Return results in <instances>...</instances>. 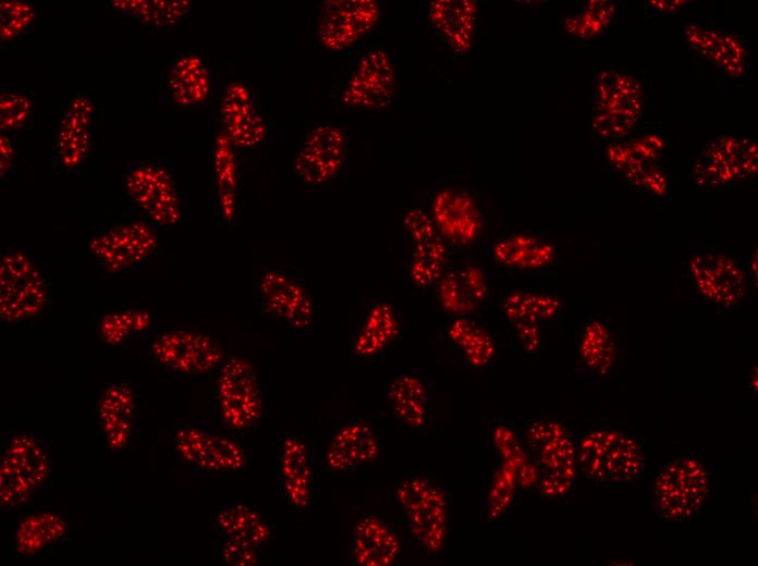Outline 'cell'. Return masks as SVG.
I'll return each mask as SVG.
<instances>
[{
	"instance_id": "1",
	"label": "cell",
	"mask_w": 758,
	"mask_h": 566,
	"mask_svg": "<svg viewBox=\"0 0 758 566\" xmlns=\"http://www.w3.org/2000/svg\"><path fill=\"white\" fill-rule=\"evenodd\" d=\"M577 469L603 485L633 482L644 469L639 441L615 422H591L575 440Z\"/></svg>"
},
{
	"instance_id": "2",
	"label": "cell",
	"mask_w": 758,
	"mask_h": 566,
	"mask_svg": "<svg viewBox=\"0 0 758 566\" xmlns=\"http://www.w3.org/2000/svg\"><path fill=\"white\" fill-rule=\"evenodd\" d=\"M531 464L539 469L538 491L545 499L565 501L577 476L575 440L557 421L531 422L525 433Z\"/></svg>"
},
{
	"instance_id": "3",
	"label": "cell",
	"mask_w": 758,
	"mask_h": 566,
	"mask_svg": "<svg viewBox=\"0 0 758 566\" xmlns=\"http://www.w3.org/2000/svg\"><path fill=\"white\" fill-rule=\"evenodd\" d=\"M395 497L412 538L424 552L438 553L447 538V491L428 477L414 475L399 483Z\"/></svg>"
},
{
	"instance_id": "4",
	"label": "cell",
	"mask_w": 758,
	"mask_h": 566,
	"mask_svg": "<svg viewBox=\"0 0 758 566\" xmlns=\"http://www.w3.org/2000/svg\"><path fill=\"white\" fill-rule=\"evenodd\" d=\"M51 471L46 443L32 434H20L4 443L0 459L1 504L21 506L42 488Z\"/></svg>"
},
{
	"instance_id": "5",
	"label": "cell",
	"mask_w": 758,
	"mask_h": 566,
	"mask_svg": "<svg viewBox=\"0 0 758 566\" xmlns=\"http://www.w3.org/2000/svg\"><path fill=\"white\" fill-rule=\"evenodd\" d=\"M710 491V477L704 465L689 455L664 462L653 488V505L670 521L694 517Z\"/></svg>"
},
{
	"instance_id": "6",
	"label": "cell",
	"mask_w": 758,
	"mask_h": 566,
	"mask_svg": "<svg viewBox=\"0 0 758 566\" xmlns=\"http://www.w3.org/2000/svg\"><path fill=\"white\" fill-rule=\"evenodd\" d=\"M132 205L156 225L171 226L182 217L181 201L170 172L158 161L137 160L123 177Z\"/></svg>"
},
{
	"instance_id": "7",
	"label": "cell",
	"mask_w": 758,
	"mask_h": 566,
	"mask_svg": "<svg viewBox=\"0 0 758 566\" xmlns=\"http://www.w3.org/2000/svg\"><path fill=\"white\" fill-rule=\"evenodd\" d=\"M216 397L222 423L233 431H245L264 414L257 372L244 357L234 356L223 364L216 385Z\"/></svg>"
},
{
	"instance_id": "8",
	"label": "cell",
	"mask_w": 758,
	"mask_h": 566,
	"mask_svg": "<svg viewBox=\"0 0 758 566\" xmlns=\"http://www.w3.org/2000/svg\"><path fill=\"white\" fill-rule=\"evenodd\" d=\"M173 442L178 455L198 470L234 471L247 462L239 441L192 422L174 423Z\"/></svg>"
},
{
	"instance_id": "9",
	"label": "cell",
	"mask_w": 758,
	"mask_h": 566,
	"mask_svg": "<svg viewBox=\"0 0 758 566\" xmlns=\"http://www.w3.org/2000/svg\"><path fill=\"white\" fill-rule=\"evenodd\" d=\"M47 285L32 260L20 251L1 258V316L16 321L33 317L45 305Z\"/></svg>"
},
{
	"instance_id": "10",
	"label": "cell",
	"mask_w": 758,
	"mask_h": 566,
	"mask_svg": "<svg viewBox=\"0 0 758 566\" xmlns=\"http://www.w3.org/2000/svg\"><path fill=\"white\" fill-rule=\"evenodd\" d=\"M264 310L290 330L309 328L315 317L313 297L305 285L292 274L265 267L259 283Z\"/></svg>"
},
{
	"instance_id": "11",
	"label": "cell",
	"mask_w": 758,
	"mask_h": 566,
	"mask_svg": "<svg viewBox=\"0 0 758 566\" xmlns=\"http://www.w3.org/2000/svg\"><path fill=\"white\" fill-rule=\"evenodd\" d=\"M347 149V134L340 126L322 124L307 135L294 162L297 179L308 187H319L341 171Z\"/></svg>"
},
{
	"instance_id": "12",
	"label": "cell",
	"mask_w": 758,
	"mask_h": 566,
	"mask_svg": "<svg viewBox=\"0 0 758 566\" xmlns=\"http://www.w3.org/2000/svg\"><path fill=\"white\" fill-rule=\"evenodd\" d=\"M151 352L158 365L185 374H205L222 364L217 343L196 331H168L154 342Z\"/></svg>"
},
{
	"instance_id": "13",
	"label": "cell",
	"mask_w": 758,
	"mask_h": 566,
	"mask_svg": "<svg viewBox=\"0 0 758 566\" xmlns=\"http://www.w3.org/2000/svg\"><path fill=\"white\" fill-rule=\"evenodd\" d=\"M395 88V74L389 56L374 50L362 56L341 89V101L359 109L387 107Z\"/></svg>"
},
{
	"instance_id": "14",
	"label": "cell",
	"mask_w": 758,
	"mask_h": 566,
	"mask_svg": "<svg viewBox=\"0 0 758 566\" xmlns=\"http://www.w3.org/2000/svg\"><path fill=\"white\" fill-rule=\"evenodd\" d=\"M380 9L371 0H330L321 8L318 36L329 50H342L368 33Z\"/></svg>"
},
{
	"instance_id": "15",
	"label": "cell",
	"mask_w": 758,
	"mask_h": 566,
	"mask_svg": "<svg viewBox=\"0 0 758 566\" xmlns=\"http://www.w3.org/2000/svg\"><path fill=\"white\" fill-rule=\"evenodd\" d=\"M277 471L281 500L292 508H306L311 503L315 489L311 447L302 438L286 434L278 450Z\"/></svg>"
},
{
	"instance_id": "16",
	"label": "cell",
	"mask_w": 758,
	"mask_h": 566,
	"mask_svg": "<svg viewBox=\"0 0 758 566\" xmlns=\"http://www.w3.org/2000/svg\"><path fill=\"white\" fill-rule=\"evenodd\" d=\"M89 247L103 267L120 270L149 257L157 247V236L146 223H121L94 236Z\"/></svg>"
},
{
	"instance_id": "17",
	"label": "cell",
	"mask_w": 758,
	"mask_h": 566,
	"mask_svg": "<svg viewBox=\"0 0 758 566\" xmlns=\"http://www.w3.org/2000/svg\"><path fill=\"white\" fill-rule=\"evenodd\" d=\"M401 335V319L394 304L386 297L374 299L363 313L351 341L350 353L357 360L383 356Z\"/></svg>"
},
{
	"instance_id": "18",
	"label": "cell",
	"mask_w": 758,
	"mask_h": 566,
	"mask_svg": "<svg viewBox=\"0 0 758 566\" xmlns=\"http://www.w3.org/2000/svg\"><path fill=\"white\" fill-rule=\"evenodd\" d=\"M380 435L367 420L352 418L333 434L326 453L332 471L358 469L375 462L380 453Z\"/></svg>"
},
{
	"instance_id": "19",
	"label": "cell",
	"mask_w": 758,
	"mask_h": 566,
	"mask_svg": "<svg viewBox=\"0 0 758 566\" xmlns=\"http://www.w3.org/2000/svg\"><path fill=\"white\" fill-rule=\"evenodd\" d=\"M405 230L413 244L411 274L417 284H431L447 261V249L433 220L421 210H411L404 219Z\"/></svg>"
},
{
	"instance_id": "20",
	"label": "cell",
	"mask_w": 758,
	"mask_h": 566,
	"mask_svg": "<svg viewBox=\"0 0 758 566\" xmlns=\"http://www.w3.org/2000/svg\"><path fill=\"white\" fill-rule=\"evenodd\" d=\"M351 554L360 566H389L402 554V540L398 529L375 515L362 517L351 536Z\"/></svg>"
},
{
	"instance_id": "21",
	"label": "cell",
	"mask_w": 758,
	"mask_h": 566,
	"mask_svg": "<svg viewBox=\"0 0 758 566\" xmlns=\"http://www.w3.org/2000/svg\"><path fill=\"white\" fill-rule=\"evenodd\" d=\"M433 222L440 235L455 245L474 243L481 229L478 207L469 194L441 190L435 198Z\"/></svg>"
},
{
	"instance_id": "22",
	"label": "cell",
	"mask_w": 758,
	"mask_h": 566,
	"mask_svg": "<svg viewBox=\"0 0 758 566\" xmlns=\"http://www.w3.org/2000/svg\"><path fill=\"white\" fill-rule=\"evenodd\" d=\"M386 395L393 415L404 427L415 432H423L430 427V394L417 372L399 371L389 380Z\"/></svg>"
},
{
	"instance_id": "23",
	"label": "cell",
	"mask_w": 758,
	"mask_h": 566,
	"mask_svg": "<svg viewBox=\"0 0 758 566\" xmlns=\"http://www.w3.org/2000/svg\"><path fill=\"white\" fill-rule=\"evenodd\" d=\"M98 417L106 448L110 452L123 450L137 426L138 404L133 391L120 383L108 386L99 398Z\"/></svg>"
},
{
	"instance_id": "24",
	"label": "cell",
	"mask_w": 758,
	"mask_h": 566,
	"mask_svg": "<svg viewBox=\"0 0 758 566\" xmlns=\"http://www.w3.org/2000/svg\"><path fill=\"white\" fill-rule=\"evenodd\" d=\"M221 116L228 136L243 148L259 145L265 125L249 90L241 84L230 85L221 102Z\"/></svg>"
},
{
	"instance_id": "25",
	"label": "cell",
	"mask_w": 758,
	"mask_h": 566,
	"mask_svg": "<svg viewBox=\"0 0 758 566\" xmlns=\"http://www.w3.org/2000/svg\"><path fill=\"white\" fill-rule=\"evenodd\" d=\"M210 521L215 532L227 541L258 546L271 538V527L265 516L246 504L219 505Z\"/></svg>"
},
{
	"instance_id": "26",
	"label": "cell",
	"mask_w": 758,
	"mask_h": 566,
	"mask_svg": "<svg viewBox=\"0 0 758 566\" xmlns=\"http://www.w3.org/2000/svg\"><path fill=\"white\" fill-rule=\"evenodd\" d=\"M478 5L469 0H438L428 14L436 29L456 53L467 52L473 44Z\"/></svg>"
},
{
	"instance_id": "27",
	"label": "cell",
	"mask_w": 758,
	"mask_h": 566,
	"mask_svg": "<svg viewBox=\"0 0 758 566\" xmlns=\"http://www.w3.org/2000/svg\"><path fill=\"white\" fill-rule=\"evenodd\" d=\"M709 264L716 275L711 273L705 262L690 264V274L700 293L720 304L736 303L744 291V275L739 267L731 259L707 256Z\"/></svg>"
},
{
	"instance_id": "28",
	"label": "cell",
	"mask_w": 758,
	"mask_h": 566,
	"mask_svg": "<svg viewBox=\"0 0 758 566\" xmlns=\"http://www.w3.org/2000/svg\"><path fill=\"white\" fill-rule=\"evenodd\" d=\"M91 110L87 99L80 97L66 111L57 140L58 160L63 168H76L85 158Z\"/></svg>"
},
{
	"instance_id": "29",
	"label": "cell",
	"mask_w": 758,
	"mask_h": 566,
	"mask_svg": "<svg viewBox=\"0 0 758 566\" xmlns=\"http://www.w3.org/2000/svg\"><path fill=\"white\" fill-rule=\"evenodd\" d=\"M169 88L181 106L203 103L209 94V75L200 57L188 52L178 57L170 72Z\"/></svg>"
},
{
	"instance_id": "30",
	"label": "cell",
	"mask_w": 758,
	"mask_h": 566,
	"mask_svg": "<svg viewBox=\"0 0 758 566\" xmlns=\"http://www.w3.org/2000/svg\"><path fill=\"white\" fill-rule=\"evenodd\" d=\"M486 284L477 268L467 267L460 271L447 273L439 284L440 302L453 313L467 316L477 303L484 299Z\"/></svg>"
},
{
	"instance_id": "31",
	"label": "cell",
	"mask_w": 758,
	"mask_h": 566,
	"mask_svg": "<svg viewBox=\"0 0 758 566\" xmlns=\"http://www.w3.org/2000/svg\"><path fill=\"white\" fill-rule=\"evenodd\" d=\"M449 335L473 366L487 365L496 355V344L489 332L467 316L456 317L449 328Z\"/></svg>"
},
{
	"instance_id": "32",
	"label": "cell",
	"mask_w": 758,
	"mask_h": 566,
	"mask_svg": "<svg viewBox=\"0 0 758 566\" xmlns=\"http://www.w3.org/2000/svg\"><path fill=\"white\" fill-rule=\"evenodd\" d=\"M65 522L53 514H37L17 528L15 543L21 554H34L63 537Z\"/></svg>"
},
{
	"instance_id": "33",
	"label": "cell",
	"mask_w": 758,
	"mask_h": 566,
	"mask_svg": "<svg viewBox=\"0 0 758 566\" xmlns=\"http://www.w3.org/2000/svg\"><path fill=\"white\" fill-rule=\"evenodd\" d=\"M113 7L125 15L149 25H171L191 10L187 1H114Z\"/></svg>"
},
{
	"instance_id": "34",
	"label": "cell",
	"mask_w": 758,
	"mask_h": 566,
	"mask_svg": "<svg viewBox=\"0 0 758 566\" xmlns=\"http://www.w3.org/2000/svg\"><path fill=\"white\" fill-rule=\"evenodd\" d=\"M552 248L533 237L512 236L493 247V258L511 267H537L549 261Z\"/></svg>"
},
{
	"instance_id": "35",
	"label": "cell",
	"mask_w": 758,
	"mask_h": 566,
	"mask_svg": "<svg viewBox=\"0 0 758 566\" xmlns=\"http://www.w3.org/2000/svg\"><path fill=\"white\" fill-rule=\"evenodd\" d=\"M149 317L145 312L129 311L107 317L101 325V336L107 343L119 344L148 329Z\"/></svg>"
},
{
	"instance_id": "36",
	"label": "cell",
	"mask_w": 758,
	"mask_h": 566,
	"mask_svg": "<svg viewBox=\"0 0 758 566\" xmlns=\"http://www.w3.org/2000/svg\"><path fill=\"white\" fill-rule=\"evenodd\" d=\"M33 104L30 99L13 88H5L0 96L1 131L20 128L30 116Z\"/></svg>"
},
{
	"instance_id": "37",
	"label": "cell",
	"mask_w": 758,
	"mask_h": 566,
	"mask_svg": "<svg viewBox=\"0 0 758 566\" xmlns=\"http://www.w3.org/2000/svg\"><path fill=\"white\" fill-rule=\"evenodd\" d=\"M0 10L2 40L22 35L30 27L35 17L33 5L24 1H2Z\"/></svg>"
},
{
	"instance_id": "38",
	"label": "cell",
	"mask_w": 758,
	"mask_h": 566,
	"mask_svg": "<svg viewBox=\"0 0 758 566\" xmlns=\"http://www.w3.org/2000/svg\"><path fill=\"white\" fill-rule=\"evenodd\" d=\"M221 554L223 561L231 565L239 566L254 565L259 558L256 546L227 540L221 550Z\"/></svg>"
},
{
	"instance_id": "39",
	"label": "cell",
	"mask_w": 758,
	"mask_h": 566,
	"mask_svg": "<svg viewBox=\"0 0 758 566\" xmlns=\"http://www.w3.org/2000/svg\"><path fill=\"white\" fill-rule=\"evenodd\" d=\"M14 142L5 133L1 135V171H7L14 157Z\"/></svg>"
}]
</instances>
